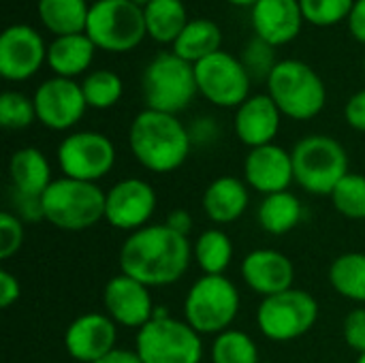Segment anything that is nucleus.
Returning a JSON list of instances; mask_svg holds the SVG:
<instances>
[{"label": "nucleus", "mask_w": 365, "mask_h": 363, "mask_svg": "<svg viewBox=\"0 0 365 363\" xmlns=\"http://www.w3.org/2000/svg\"><path fill=\"white\" fill-rule=\"evenodd\" d=\"M128 148L143 169L152 173H171L186 163L192 137L178 116L145 107L130 122Z\"/></svg>", "instance_id": "2"}, {"label": "nucleus", "mask_w": 365, "mask_h": 363, "mask_svg": "<svg viewBox=\"0 0 365 363\" xmlns=\"http://www.w3.org/2000/svg\"><path fill=\"white\" fill-rule=\"evenodd\" d=\"M94 363H143V362H141V357H139L135 351L115 349V351H111L107 357H103V359H98V362H94Z\"/></svg>", "instance_id": "44"}, {"label": "nucleus", "mask_w": 365, "mask_h": 363, "mask_svg": "<svg viewBox=\"0 0 365 363\" xmlns=\"http://www.w3.org/2000/svg\"><path fill=\"white\" fill-rule=\"evenodd\" d=\"M329 282L346 300L365 304V252H344L329 267Z\"/></svg>", "instance_id": "30"}, {"label": "nucleus", "mask_w": 365, "mask_h": 363, "mask_svg": "<svg viewBox=\"0 0 365 363\" xmlns=\"http://www.w3.org/2000/svg\"><path fill=\"white\" fill-rule=\"evenodd\" d=\"M257 216H259V225L269 235H287L299 225L304 216V208L302 201L291 190H282L263 197Z\"/></svg>", "instance_id": "28"}, {"label": "nucleus", "mask_w": 365, "mask_h": 363, "mask_svg": "<svg viewBox=\"0 0 365 363\" xmlns=\"http://www.w3.org/2000/svg\"><path fill=\"white\" fill-rule=\"evenodd\" d=\"M242 62L248 71V75L252 79H265L272 75L274 66L278 64L276 60V47H272L269 43L261 41L259 36H252L248 41V45L244 47L242 53Z\"/></svg>", "instance_id": "36"}, {"label": "nucleus", "mask_w": 365, "mask_h": 363, "mask_svg": "<svg viewBox=\"0 0 365 363\" xmlns=\"http://www.w3.org/2000/svg\"><path fill=\"white\" fill-rule=\"evenodd\" d=\"M165 225H167L171 231H175L178 235L188 237V233H190V229H192V216H190L186 210H173V212L167 214Z\"/></svg>", "instance_id": "43"}, {"label": "nucleus", "mask_w": 365, "mask_h": 363, "mask_svg": "<svg viewBox=\"0 0 365 363\" xmlns=\"http://www.w3.org/2000/svg\"><path fill=\"white\" fill-rule=\"evenodd\" d=\"M135 353L143 363H201V334L186 321L169 317L165 308H156L152 321L137 332Z\"/></svg>", "instance_id": "7"}, {"label": "nucleus", "mask_w": 365, "mask_h": 363, "mask_svg": "<svg viewBox=\"0 0 365 363\" xmlns=\"http://www.w3.org/2000/svg\"><path fill=\"white\" fill-rule=\"evenodd\" d=\"M143 17L148 36L163 45H173L190 21L184 0H152L143 9Z\"/></svg>", "instance_id": "26"}, {"label": "nucleus", "mask_w": 365, "mask_h": 363, "mask_svg": "<svg viewBox=\"0 0 365 363\" xmlns=\"http://www.w3.org/2000/svg\"><path fill=\"white\" fill-rule=\"evenodd\" d=\"M11 205L15 208V216L21 220H45L43 218V201L41 197H32V195H24L11 188Z\"/></svg>", "instance_id": "39"}, {"label": "nucleus", "mask_w": 365, "mask_h": 363, "mask_svg": "<svg viewBox=\"0 0 365 363\" xmlns=\"http://www.w3.org/2000/svg\"><path fill=\"white\" fill-rule=\"evenodd\" d=\"M86 34L96 49L126 53L148 36L143 9L133 0H94L90 4Z\"/></svg>", "instance_id": "8"}, {"label": "nucleus", "mask_w": 365, "mask_h": 363, "mask_svg": "<svg viewBox=\"0 0 365 363\" xmlns=\"http://www.w3.org/2000/svg\"><path fill=\"white\" fill-rule=\"evenodd\" d=\"M227 2L233 4V6H250V9H252L259 0H227Z\"/></svg>", "instance_id": "45"}, {"label": "nucleus", "mask_w": 365, "mask_h": 363, "mask_svg": "<svg viewBox=\"0 0 365 363\" xmlns=\"http://www.w3.org/2000/svg\"><path fill=\"white\" fill-rule=\"evenodd\" d=\"M248 186L233 175L216 178L203 193L201 205L205 216L216 225H231L248 210Z\"/></svg>", "instance_id": "22"}, {"label": "nucleus", "mask_w": 365, "mask_h": 363, "mask_svg": "<svg viewBox=\"0 0 365 363\" xmlns=\"http://www.w3.org/2000/svg\"><path fill=\"white\" fill-rule=\"evenodd\" d=\"M21 295V287L19 280L9 272V270H0V306L6 310L11 308Z\"/></svg>", "instance_id": "41"}, {"label": "nucleus", "mask_w": 365, "mask_h": 363, "mask_svg": "<svg viewBox=\"0 0 365 363\" xmlns=\"http://www.w3.org/2000/svg\"><path fill=\"white\" fill-rule=\"evenodd\" d=\"M24 244V225L13 212L4 210L0 214V259H11L19 252Z\"/></svg>", "instance_id": "37"}, {"label": "nucleus", "mask_w": 365, "mask_h": 363, "mask_svg": "<svg viewBox=\"0 0 365 363\" xmlns=\"http://www.w3.org/2000/svg\"><path fill=\"white\" fill-rule=\"evenodd\" d=\"M319 319L317 300L302 291L289 289L272 297H263L257 310V325L267 340L291 342L308 334Z\"/></svg>", "instance_id": "10"}, {"label": "nucleus", "mask_w": 365, "mask_h": 363, "mask_svg": "<svg viewBox=\"0 0 365 363\" xmlns=\"http://www.w3.org/2000/svg\"><path fill=\"white\" fill-rule=\"evenodd\" d=\"M133 2H135L137 6H141V9H145V6H148V4H150L152 0H133Z\"/></svg>", "instance_id": "46"}, {"label": "nucleus", "mask_w": 365, "mask_h": 363, "mask_svg": "<svg viewBox=\"0 0 365 363\" xmlns=\"http://www.w3.org/2000/svg\"><path fill=\"white\" fill-rule=\"evenodd\" d=\"M336 212L351 220L365 218V175L346 173L329 195Z\"/></svg>", "instance_id": "33"}, {"label": "nucleus", "mask_w": 365, "mask_h": 363, "mask_svg": "<svg viewBox=\"0 0 365 363\" xmlns=\"http://www.w3.org/2000/svg\"><path fill=\"white\" fill-rule=\"evenodd\" d=\"M103 304L107 317L122 327L141 329L154 317V304L150 289L124 274L113 276L103 291Z\"/></svg>", "instance_id": "17"}, {"label": "nucleus", "mask_w": 365, "mask_h": 363, "mask_svg": "<svg viewBox=\"0 0 365 363\" xmlns=\"http://www.w3.org/2000/svg\"><path fill=\"white\" fill-rule=\"evenodd\" d=\"M357 363H365V353H364V355H359V359H357Z\"/></svg>", "instance_id": "47"}, {"label": "nucleus", "mask_w": 365, "mask_h": 363, "mask_svg": "<svg viewBox=\"0 0 365 363\" xmlns=\"http://www.w3.org/2000/svg\"><path fill=\"white\" fill-rule=\"evenodd\" d=\"M9 178H11L13 190L32 195V197H43V193L53 182L49 160L36 148H21L11 154Z\"/></svg>", "instance_id": "24"}, {"label": "nucleus", "mask_w": 365, "mask_h": 363, "mask_svg": "<svg viewBox=\"0 0 365 363\" xmlns=\"http://www.w3.org/2000/svg\"><path fill=\"white\" fill-rule=\"evenodd\" d=\"M242 278L261 297H272L276 293L293 289L295 267L291 259L272 248H259L244 257Z\"/></svg>", "instance_id": "20"}, {"label": "nucleus", "mask_w": 365, "mask_h": 363, "mask_svg": "<svg viewBox=\"0 0 365 363\" xmlns=\"http://www.w3.org/2000/svg\"><path fill=\"white\" fill-rule=\"evenodd\" d=\"M36 13L53 36H66L86 32L90 4L88 0H38Z\"/></svg>", "instance_id": "27"}, {"label": "nucleus", "mask_w": 365, "mask_h": 363, "mask_svg": "<svg viewBox=\"0 0 365 363\" xmlns=\"http://www.w3.org/2000/svg\"><path fill=\"white\" fill-rule=\"evenodd\" d=\"M250 21L255 36L272 47H282L297 39L306 19L299 0H259L250 9Z\"/></svg>", "instance_id": "19"}, {"label": "nucleus", "mask_w": 365, "mask_h": 363, "mask_svg": "<svg viewBox=\"0 0 365 363\" xmlns=\"http://www.w3.org/2000/svg\"><path fill=\"white\" fill-rule=\"evenodd\" d=\"M32 101L36 109V120L51 131L73 128L88 109L81 83L56 75L51 79H45L36 88Z\"/></svg>", "instance_id": "13"}, {"label": "nucleus", "mask_w": 365, "mask_h": 363, "mask_svg": "<svg viewBox=\"0 0 365 363\" xmlns=\"http://www.w3.org/2000/svg\"><path fill=\"white\" fill-rule=\"evenodd\" d=\"M344 340H346V344L355 351V353H359V355H364L365 353V308H357V310H353V312H349L346 315V319H344Z\"/></svg>", "instance_id": "38"}, {"label": "nucleus", "mask_w": 365, "mask_h": 363, "mask_svg": "<svg viewBox=\"0 0 365 363\" xmlns=\"http://www.w3.org/2000/svg\"><path fill=\"white\" fill-rule=\"evenodd\" d=\"M346 24H349V32L353 34V39L365 45V0H355Z\"/></svg>", "instance_id": "42"}, {"label": "nucleus", "mask_w": 365, "mask_h": 363, "mask_svg": "<svg viewBox=\"0 0 365 363\" xmlns=\"http://www.w3.org/2000/svg\"><path fill=\"white\" fill-rule=\"evenodd\" d=\"M195 79L199 94L216 107L237 109L248 96L252 77L242 58L220 49L195 64Z\"/></svg>", "instance_id": "11"}, {"label": "nucleus", "mask_w": 365, "mask_h": 363, "mask_svg": "<svg viewBox=\"0 0 365 363\" xmlns=\"http://www.w3.org/2000/svg\"><path fill=\"white\" fill-rule=\"evenodd\" d=\"M41 201L43 218L62 231H86L105 218V193L92 182L53 180Z\"/></svg>", "instance_id": "4"}, {"label": "nucleus", "mask_w": 365, "mask_h": 363, "mask_svg": "<svg viewBox=\"0 0 365 363\" xmlns=\"http://www.w3.org/2000/svg\"><path fill=\"white\" fill-rule=\"evenodd\" d=\"M355 0H299L304 19L319 28H329L346 21Z\"/></svg>", "instance_id": "35"}, {"label": "nucleus", "mask_w": 365, "mask_h": 363, "mask_svg": "<svg viewBox=\"0 0 365 363\" xmlns=\"http://www.w3.org/2000/svg\"><path fill=\"white\" fill-rule=\"evenodd\" d=\"M244 175L248 186L263 197L289 190L291 182H295L291 152L276 143L252 148L244 160Z\"/></svg>", "instance_id": "18"}, {"label": "nucleus", "mask_w": 365, "mask_h": 363, "mask_svg": "<svg viewBox=\"0 0 365 363\" xmlns=\"http://www.w3.org/2000/svg\"><path fill=\"white\" fill-rule=\"evenodd\" d=\"M47 64V45L28 24H13L0 34V75L6 81H26Z\"/></svg>", "instance_id": "15"}, {"label": "nucleus", "mask_w": 365, "mask_h": 363, "mask_svg": "<svg viewBox=\"0 0 365 363\" xmlns=\"http://www.w3.org/2000/svg\"><path fill=\"white\" fill-rule=\"evenodd\" d=\"M240 312V293L227 276H201L184 300V321L201 336H218Z\"/></svg>", "instance_id": "9"}, {"label": "nucleus", "mask_w": 365, "mask_h": 363, "mask_svg": "<svg viewBox=\"0 0 365 363\" xmlns=\"http://www.w3.org/2000/svg\"><path fill=\"white\" fill-rule=\"evenodd\" d=\"M267 94L280 113L306 122L317 118L327 103V88L321 75L304 60H280L267 77Z\"/></svg>", "instance_id": "3"}, {"label": "nucleus", "mask_w": 365, "mask_h": 363, "mask_svg": "<svg viewBox=\"0 0 365 363\" xmlns=\"http://www.w3.org/2000/svg\"><path fill=\"white\" fill-rule=\"evenodd\" d=\"M282 113L269 94H250L237 109L233 118V128L237 139L252 148L274 143L280 131Z\"/></svg>", "instance_id": "21"}, {"label": "nucleus", "mask_w": 365, "mask_h": 363, "mask_svg": "<svg viewBox=\"0 0 365 363\" xmlns=\"http://www.w3.org/2000/svg\"><path fill=\"white\" fill-rule=\"evenodd\" d=\"M344 118L349 122L351 128L365 133V88L355 92L349 101H346V107H344Z\"/></svg>", "instance_id": "40"}, {"label": "nucleus", "mask_w": 365, "mask_h": 363, "mask_svg": "<svg viewBox=\"0 0 365 363\" xmlns=\"http://www.w3.org/2000/svg\"><path fill=\"white\" fill-rule=\"evenodd\" d=\"M81 90H83L88 107H92V109H111L122 98L124 83H122L118 73H113L109 68H101V71L88 73L83 77Z\"/></svg>", "instance_id": "31"}, {"label": "nucleus", "mask_w": 365, "mask_h": 363, "mask_svg": "<svg viewBox=\"0 0 365 363\" xmlns=\"http://www.w3.org/2000/svg\"><path fill=\"white\" fill-rule=\"evenodd\" d=\"M192 259L205 276H222L233 259L231 237L222 229L203 231L192 246Z\"/></svg>", "instance_id": "29"}, {"label": "nucleus", "mask_w": 365, "mask_h": 363, "mask_svg": "<svg viewBox=\"0 0 365 363\" xmlns=\"http://www.w3.org/2000/svg\"><path fill=\"white\" fill-rule=\"evenodd\" d=\"M118 325L101 312L77 317L64 334L66 353L79 363H94L115 351Z\"/></svg>", "instance_id": "16"}, {"label": "nucleus", "mask_w": 365, "mask_h": 363, "mask_svg": "<svg viewBox=\"0 0 365 363\" xmlns=\"http://www.w3.org/2000/svg\"><path fill=\"white\" fill-rule=\"evenodd\" d=\"M94 51L96 45L90 41L86 32L56 36L47 45V66L53 71L56 77L75 79L90 68Z\"/></svg>", "instance_id": "23"}, {"label": "nucleus", "mask_w": 365, "mask_h": 363, "mask_svg": "<svg viewBox=\"0 0 365 363\" xmlns=\"http://www.w3.org/2000/svg\"><path fill=\"white\" fill-rule=\"evenodd\" d=\"M58 165L64 178L96 184L115 165L113 141L96 131H77L58 145Z\"/></svg>", "instance_id": "12"}, {"label": "nucleus", "mask_w": 365, "mask_h": 363, "mask_svg": "<svg viewBox=\"0 0 365 363\" xmlns=\"http://www.w3.org/2000/svg\"><path fill=\"white\" fill-rule=\"evenodd\" d=\"M222 49V30L214 19L197 17L186 24L178 41L173 43V53L182 60L197 64L199 60Z\"/></svg>", "instance_id": "25"}, {"label": "nucleus", "mask_w": 365, "mask_h": 363, "mask_svg": "<svg viewBox=\"0 0 365 363\" xmlns=\"http://www.w3.org/2000/svg\"><path fill=\"white\" fill-rule=\"evenodd\" d=\"M141 90L148 109L178 116L199 94L195 64L173 51H160L143 68Z\"/></svg>", "instance_id": "5"}, {"label": "nucleus", "mask_w": 365, "mask_h": 363, "mask_svg": "<svg viewBox=\"0 0 365 363\" xmlns=\"http://www.w3.org/2000/svg\"><path fill=\"white\" fill-rule=\"evenodd\" d=\"M364 75H365V60H364Z\"/></svg>", "instance_id": "48"}, {"label": "nucleus", "mask_w": 365, "mask_h": 363, "mask_svg": "<svg viewBox=\"0 0 365 363\" xmlns=\"http://www.w3.org/2000/svg\"><path fill=\"white\" fill-rule=\"evenodd\" d=\"M36 120L34 101L21 92L6 90L0 96V124L6 131H21L28 128Z\"/></svg>", "instance_id": "34"}, {"label": "nucleus", "mask_w": 365, "mask_h": 363, "mask_svg": "<svg viewBox=\"0 0 365 363\" xmlns=\"http://www.w3.org/2000/svg\"><path fill=\"white\" fill-rule=\"evenodd\" d=\"M156 201V193L145 180H120L105 193V220L120 231H139L148 227Z\"/></svg>", "instance_id": "14"}, {"label": "nucleus", "mask_w": 365, "mask_h": 363, "mask_svg": "<svg viewBox=\"0 0 365 363\" xmlns=\"http://www.w3.org/2000/svg\"><path fill=\"white\" fill-rule=\"evenodd\" d=\"M295 182L310 195H331L349 173L344 145L329 135H308L291 152Z\"/></svg>", "instance_id": "6"}, {"label": "nucleus", "mask_w": 365, "mask_h": 363, "mask_svg": "<svg viewBox=\"0 0 365 363\" xmlns=\"http://www.w3.org/2000/svg\"><path fill=\"white\" fill-rule=\"evenodd\" d=\"M212 363H259V349L248 334L227 329L212 344Z\"/></svg>", "instance_id": "32"}, {"label": "nucleus", "mask_w": 365, "mask_h": 363, "mask_svg": "<svg viewBox=\"0 0 365 363\" xmlns=\"http://www.w3.org/2000/svg\"><path fill=\"white\" fill-rule=\"evenodd\" d=\"M192 246L165 223L133 231L120 248V270L124 276L150 287H167L188 272Z\"/></svg>", "instance_id": "1"}]
</instances>
